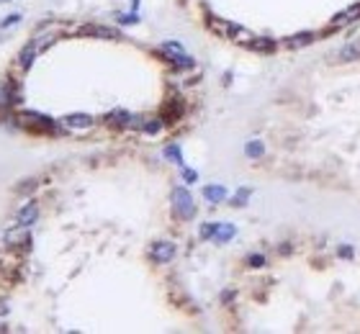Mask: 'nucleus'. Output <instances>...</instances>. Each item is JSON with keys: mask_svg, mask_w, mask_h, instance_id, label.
Masks as SVG:
<instances>
[{"mask_svg": "<svg viewBox=\"0 0 360 334\" xmlns=\"http://www.w3.org/2000/svg\"><path fill=\"white\" fill-rule=\"evenodd\" d=\"M204 198H206L211 206H219L222 201H227V188H224V185H206V188H204Z\"/></svg>", "mask_w": 360, "mask_h": 334, "instance_id": "obj_10", "label": "nucleus"}, {"mask_svg": "<svg viewBox=\"0 0 360 334\" xmlns=\"http://www.w3.org/2000/svg\"><path fill=\"white\" fill-rule=\"evenodd\" d=\"M165 157H170L172 162H177L180 167H183V152H180V147H177V144H170V147L165 149Z\"/></svg>", "mask_w": 360, "mask_h": 334, "instance_id": "obj_20", "label": "nucleus"}, {"mask_svg": "<svg viewBox=\"0 0 360 334\" xmlns=\"http://www.w3.org/2000/svg\"><path fill=\"white\" fill-rule=\"evenodd\" d=\"M149 257H152V262L165 265V262H170L175 257V244L172 242H154L152 249H149Z\"/></svg>", "mask_w": 360, "mask_h": 334, "instance_id": "obj_4", "label": "nucleus"}, {"mask_svg": "<svg viewBox=\"0 0 360 334\" xmlns=\"http://www.w3.org/2000/svg\"><path fill=\"white\" fill-rule=\"evenodd\" d=\"M172 208H175V214L183 219V221L193 219L196 203H193V198H191V193H188L186 188H175V191H172Z\"/></svg>", "mask_w": 360, "mask_h": 334, "instance_id": "obj_1", "label": "nucleus"}, {"mask_svg": "<svg viewBox=\"0 0 360 334\" xmlns=\"http://www.w3.org/2000/svg\"><path fill=\"white\" fill-rule=\"evenodd\" d=\"M159 129H162V121L159 118H149L147 123H142V131L144 134H159Z\"/></svg>", "mask_w": 360, "mask_h": 334, "instance_id": "obj_22", "label": "nucleus"}, {"mask_svg": "<svg viewBox=\"0 0 360 334\" xmlns=\"http://www.w3.org/2000/svg\"><path fill=\"white\" fill-rule=\"evenodd\" d=\"M245 154H247L250 159H260V157L265 154V144H263L260 139H252V141L245 144Z\"/></svg>", "mask_w": 360, "mask_h": 334, "instance_id": "obj_16", "label": "nucleus"}, {"mask_svg": "<svg viewBox=\"0 0 360 334\" xmlns=\"http://www.w3.org/2000/svg\"><path fill=\"white\" fill-rule=\"evenodd\" d=\"M252 49L270 54V52H275V41H270V39H257V41H252Z\"/></svg>", "mask_w": 360, "mask_h": 334, "instance_id": "obj_21", "label": "nucleus"}, {"mask_svg": "<svg viewBox=\"0 0 360 334\" xmlns=\"http://www.w3.org/2000/svg\"><path fill=\"white\" fill-rule=\"evenodd\" d=\"M80 34H85V36H101V39H124L121 34H116L113 29H106V26H83Z\"/></svg>", "mask_w": 360, "mask_h": 334, "instance_id": "obj_9", "label": "nucleus"}, {"mask_svg": "<svg viewBox=\"0 0 360 334\" xmlns=\"http://www.w3.org/2000/svg\"><path fill=\"white\" fill-rule=\"evenodd\" d=\"M159 52H162V54H167V57H170L172 62H177V65L193 67V59L186 54L183 44H177V41H165V44H159Z\"/></svg>", "mask_w": 360, "mask_h": 334, "instance_id": "obj_3", "label": "nucleus"}, {"mask_svg": "<svg viewBox=\"0 0 360 334\" xmlns=\"http://www.w3.org/2000/svg\"><path fill=\"white\" fill-rule=\"evenodd\" d=\"M216 229H219V221H206V224H201L198 237H201V239H214Z\"/></svg>", "mask_w": 360, "mask_h": 334, "instance_id": "obj_18", "label": "nucleus"}, {"mask_svg": "<svg viewBox=\"0 0 360 334\" xmlns=\"http://www.w3.org/2000/svg\"><path fill=\"white\" fill-rule=\"evenodd\" d=\"M18 24H21V13H8L0 21V29H11V26H18Z\"/></svg>", "mask_w": 360, "mask_h": 334, "instance_id": "obj_23", "label": "nucleus"}, {"mask_svg": "<svg viewBox=\"0 0 360 334\" xmlns=\"http://www.w3.org/2000/svg\"><path fill=\"white\" fill-rule=\"evenodd\" d=\"M26 229H29V226H18V232L11 229V232L6 234V244H8V247H16V244H31V237L26 234Z\"/></svg>", "mask_w": 360, "mask_h": 334, "instance_id": "obj_11", "label": "nucleus"}, {"mask_svg": "<svg viewBox=\"0 0 360 334\" xmlns=\"http://www.w3.org/2000/svg\"><path fill=\"white\" fill-rule=\"evenodd\" d=\"M234 234H237V226L234 224H219V229L214 234V242L216 244H227V242L234 239Z\"/></svg>", "mask_w": 360, "mask_h": 334, "instance_id": "obj_13", "label": "nucleus"}, {"mask_svg": "<svg viewBox=\"0 0 360 334\" xmlns=\"http://www.w3.org/2000/svg\"><path fill=\"white\" fill-rule=\"evenodd\" d=\"M54 41H57V34H44V36H36L31 44H34V49L42 54V52H44V49H49Z\"/></svg>", "mask_w": 360, "mask_h": 334, "instance_id": "obj_17", "label": "nucleus"}, {"mask_svg": "<svg viewBox=\"0 0 360 334\" xmlns=\"http://www.w3.org/2000/svg\"><path fill=\"white\" fill-rule=\"evenodd\" d=\"M103 121H106L108 126H113V129H126V126L131 123V113H126V111L116 108V111H111Z\"/></svg>", "mask_w": 360, "mask_h": 334, "instance_id": "obj_7", "label": "nucleus"}, {"mask_svg": "<svg viewBox=\"0 0 360 334\" xmlns=\"http://www.w3.org/2000/svg\"><path fill=\"white\" fill-rule=\"evenodd\" d=\"M0 106H13V95H11V88L6 82L0 85Z\"/></svg>", "mask_w": 360, "mask_h": 334, "instance_id": "obj_24", "label": "nucleus"}, {"mask_svg": "<svg viewBox=\"0 0 360 334\" xmlns=\"http://www.w3.org/2000/svg\"><path fill=\"white\" fill-rule=\"evenodd\" d=\"M316 39V34H311V31H304V34H296V36H291L288 41H286V47H291V49H298V47H306V44H311Z\"/></svg>", "mask_w": 360, "mask_h": 334, "instance_id": "obj_15", "label": "nucleus"}, {"mask_svg": "<svg viewBox=\"0 0 360 334\" xmlns=\"http://www.w3.org/2000/svg\"><path fill=\"white\" fill-rule=\"evenodd\" d=\"M118 24H121V26H134V24H139L136 11H131V13H121V16H118Z\"/></svg>", "mask_w": 360, "mask_h": 334, "instance_id": "obj_25", "label": "nucleus"}, {"mask_svg": "<svg viewBox=\"0 0 360 334\" xmlns=\"http://www.w3.org/2000/svg\"><path fill=\"white\" fill-rule=\"evenodd\" d=\"M36 216H39V203H36V201H29L26 206L18 208V214H16V226H31V224H36Z\"/></svg>", "mask_w": 360, "mask_h": 334, "instance_id": "obj_5", "label": "nucleus"}, {"mask_svg": "<svg viewBox=\"0 0 360 334\" xmlns=\"http://www.w3.org/2000/svg\"><path fill=\"white\" fill-rule=\"evenodd\" d=\"M337 57H339L342 62H355V59H360V39L342 44L339 52H337Z\"/></svg>", "mask_w": 360, "mask_h": 334, "instance_id": "obj_8", "label": "nucleus"}, {"mask_svg": "<svg viewBox=\"0 0 360 334\" xmlns=\"http://www.w3.org/2000/svg\"><path fill=\"white\" fill-rule=\"evenodd\" d=\"M18 118L26 123V126H31L34 131H54L57 129V121H52L49 116H44V113H34V111H24V113H18Z\"/></svg>", "mask_w": 360, "mask_h": 334, "instance_id": "obj_2", "label": "nucleus"}, {"mask_svg": "<svg viewBox=\"0 0 360 334\" xmlns=\"http://www.w3.org/2000/svg\"><path fill=\"white\" fill-rule=\"evenodd\" d=\"M0 3H11V0H0Z\"/></svg>", "mask_w": 360, "mask_h": 334, "instance_id": "obj_31", "label": "nucleus"}, {"mask_svg": "<svg viewBox=\"0 0 360 334\" xmlns=\"http://www.w3.org/2000/svg\"><path fill=\"white\" fill-rule=\"evenodd\" d=\"M62 126H67V129H93L95 118L88 116V113H67L62 118Z\"/></svg>", "mask_w": 360, "mask_h": 334, "instance_id": "obj_6", "label": "nucleus"}, {"mask_svg": "<svg viewBox=\"0 0 360 334\" xmlns=\"http://www.w3.org/2000/svg\"><path fill=\"white\" fill-rule=\"evenodd\" d=\"M0 314H8V306H6L3 301H0Z\"/></svg>", "mask_w": 360, "mask_h": 334, "instance_id": "obj_30", "label": "nucleus"}, {"mask_svg": "<svg viewBox=\"0 0 360 334\" xmlns=\"http://www.w3.org/2000/svg\"><path fill=\"white\" fill-rule=\"evenodd\" d=\"M183 178H186V183H196V170H183Z\"/></svg>", "mask_w": 360, "mask_h": 334, "instance_id": "obj_28", "label": "nucleus"}, {"mask_svg": "<svg viewBox=\"0 0 360 334\" xmlns=\"http://www.w3.org/2000/svg\"><path fill=\"white\" fill-rule=\"evenodd\" d=\"M357 18H360V3H355V6H350L347 11L337 13V16L332 18V24H334V26H342V24H352V21H357Z\"/></svg>", "mask_w": 360, "mask_h": 334, "instance_id": "obj_12", "label": "nucleus"}, {"mask_svg": "<svg viewBox=\"0 0 360 334\" xmlns=\"http://www.w3.org/2000/svg\"><path fill=\"white\" fill-rule=\"evenodd\" d=\"M36 185H39L36 180H26V185H18V188H16V193H29V191H34Z\"/></svg>", "mask_w": 360, "mask_h": 334, "instance_id": "obj_27", "label": "nucleus"}, {"mask_svg": "<svg viewBox=\"0 0 360 334\" xmlns=\"http://www.w3.org/2000/svg\"><path fill=\"white\" fill-rule=\"evenodd\" d=\"M36 57H39V52H36V49H34V44L29 41V44L24 47V52L18 54V65H21V70H29V67L34 65V59H36Z\"/></svg>", "mask_w": 360, "mask_h": 334, "instance_id": "obj_14", "label": "nucleus"}, {"mask_svg": "<svg viewBox=\"0 0 360 334\" xmlns=\"http://www.w3.org/2000/svg\"><path fill=\"white\" fill-rule=\"evenodd\" d=\"M247 265H250V267H265L268 260H265V255H257V252H255V255L247 257Z\"/></svg>", "mask_w": 360, "mask_h": 334, "instance_id": "obj_26", "label": "nucleus"}, {"mask_svg": "<svg viewBox=\"0 0 360 334\" xmlns=\"http://www.w3.org/2000/svg\"><path fill=\"white\" fill-rule=\"evenodd\" d=\"M339 257H352V249L350 247H339Z\"/></svg>", "mask_w": 360, "mask_h": 334, "instance_id": "obj_29", "label": "nucleus"}, {"mask_svg": "<svg viewBox=\"0 0 360 334\" xmlns=\"http://www.w3.org/2000/svg\"><path fill=\"white\" fill-rule=\"evenodd\" d=\"M250 193H252L250 188H239V191H237V193L232 196V206H234V208L245 206V203H247V198H250Z\"/></svg>", "mask_w": 360, "mask_h": 334, "instance_id": "obj_19", "label": "nucleus"}]
</instances>
